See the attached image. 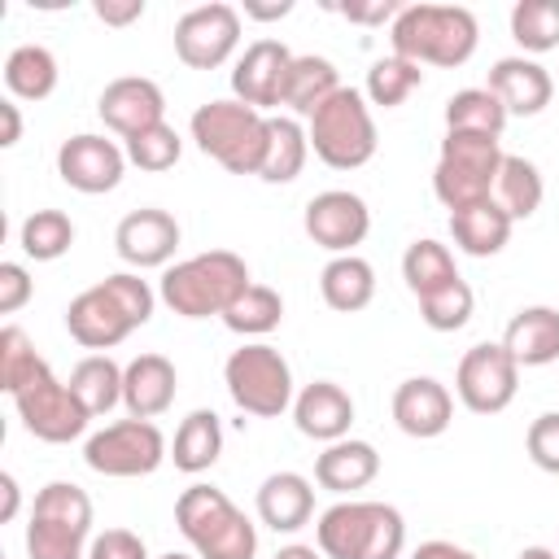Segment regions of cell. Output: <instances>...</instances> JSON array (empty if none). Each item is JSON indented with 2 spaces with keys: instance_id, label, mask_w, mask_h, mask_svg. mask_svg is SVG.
Wrapping results in <instances>:
<instances>
[{
  "instance_id": "e0dca14e",
  "label": "cell",
  "mask_w": 559,
  "mask_h": 559,
  "mask_svg": "<svg viewBox=\"0 0 559 559\" xmlns=\"http://www.w3.org/2000/svg\"><path fill=\"white\" fill-rule=\"evenodd\" d=\"M183 231L175 223V214L157 210V205H144V210H131L118 218L114 227V249L118 258L131 266V271H148V266H170L175 249H179Z\"/></svg>"
},
{
  "instance_id": "e575fe53",
  "label": "cell",
  "mask_w": 559,
  "mask_h": 559,
  "mask_svg": "<svg viewBox=\"0 0 559 559\" xmlns=\"http://www.w3.org/2000/svg\"><path fill=\"white\" fill-rule=\"evenodd\" d=\"M402 280H406V288H411L415 301H419V297H428V293H437V288H445V284L459 280L454 253H450L441 240H432V236L411 240L406 253H402Z\"/></svg>"
},
{
  "instance_id": "ab89813d",
  "label": "cell",
  "mask_w": 559,
  "mask_h": 559,
  "mask_svg": "<svg viewBox=\"0 0 559 559\" xmlns=\"http://www.w3.org/2000/svg\"><path fill=\"white\" fill-rule=\"evenodd\" d=\"M419 83H424V70L415 66V61H406V57H380V61H371V70H367V83H362V96H367V105H380V109H397L411 92H419Z\"/></svg>"
},
{
  "instance_id": "30bf717a",
  "label": "cell",
  "mask_w": 559,
  "mask_h": 559,
  "mask_svg": "<svg viewBox=\"0 0 559 559\" xmlns=\"http://www.w3.org/2000/svg\"><path fill=\"white\" fill-rule=\"evenodd\" d=\"M170 459V445L153 419H114L83 441V463L100 476H153Z\"/></svg>"
},
{
  "instance_id": "8fae6325",
  "label": "cell",
  "mask_w": 559,
  "mask_h": 559,
  "mask_svg": "<svg viewBox=\"0 0 559 559\" xmlns=\"http://www.w3.org/2000/svg\"><path fill=\"white\" fill-rule=\"evenodd\" d=\"M13 406H17V419L31 437L48 441V445H66L74 437L87 432L92 415L83 411V402L70 393L66 380L52 376V367H44L39 376H31L17 393H13Z\"/></svg>"
},
{
  "instance_id": "6da1fadb",
  "label": "cell",
  "mask_w": 559,
  "mask_h": 559,
  "mask_svg": "<svg viewBox=\"0 0 559 559\" xmlns=\"http://www.w3.org/2000/svg\"><path fill=\"white\" fill-rule=\"evenodd\" d=\"M249 266L231 249H205L183 262H170L157 280V301L179 319H210L227 314V306L249 288Z\"/></svg>"
},
{
  "instance_id": "ba28073f",
  "label": "cell",
  "mask_w": 559,
  "mask_h": 559,
  "mask_svg": "<svg viewBox=\"0 0 559 559\" xmlns=\"http://www.w3.org/2000/svg\"><path fill=\"white\" fill-rule=\"evenodd\" d=\"M92 546V498L74 480H48L35 493L26 524L31 559H87Z\"/></svg>"
},
{
  "instance_id": "5b68a950",
  "label": "cell",
  "mask_w": 559,
  "mask_h": 559,
  "mask_svg": "<svg viewBox=\"0 0 559 559\" xmlns=\"http://www.w3.org/2000/svg\"><path fill=\"white\" fill-rule=\"evenodd\" d=\"M188 131L205 157H214L227 175H262L266 162V114L240 105L236 96L205 100L192 109Z\"/></svg>"
},
{
  "instance_id": "6f0895ef",
  "label": "cell",
  "mask_w": 559,
  "mask_h": 559,
  "mask_svg": "<svg viewBox=\"0 0 559 559\" xmlns=\"http://www.w3.org/2000/svg\"><path fill=\"white\" fill-rule=\"evenodd\" d=\"M157 559H197V555H183V550H170V555H157Z\"/></svg>"
},
{
  "instance_id": "ac0fdd59",
  "label": "cell",
  "mask_w": 559,
  "mask_h": 559,
  "mask_svg": "<svg viewBox=\"0 0 559 559\" xmlns=\"http://www.w3.org/2000/svg\"><path fill=\"white\" fill-rule=\"evenodd\" d=\"M96 114H100V122H105L114 135L131 140V135H140V131L166 122V96H162V87H157L153 79H144V74H122V79L105 83V92H100V100H96Z\"/></svg>"
},
{
  "instance_id": "11a10c76",
  "label": "cell",
  "mask_w": 559,
  "mask_h": 559,
  "mask_svg": "<svg viewBox=\"0 0 559 559\" xmlns=\"http://www.w3.org/2000/svg\"><path fill=\"white\" fill-rule=\"evenodd\" d=\"M271 559H323V550H319V546H306V542H288V546H280Z\"/></svg>"
},
{
  "instance_id": "74e56055",
  "label": "cell",
  "mask_w": 559,
  "mask_h": 559,
  "mask_svg": "<svg viewBox=\"0 0 559 559\" xmlns=\"http://www.w3.org/2000/svg\"><path fill=\"white\" fill-rule=\"evenodd\" d=\"M17 245H22V253L35 258V262H57V258L70 253V245H74V223H70V214H61V210H35V214L22 218Z\"/></svg>"
},
{
  "instance_id": "60d3db41",
  "label": "cell",
  "mask_w": 559,
  "mask_h": 559,
  "mask_svg": "<svg viewBox=\"0 0 559 559\" xmlns=\"http://www.w3.org/2000/svg\"><path fill=\"white\" fill-rule=\"evenodd\" d=\"M472 310H476V293H472V284H467L463 275H459L454 284H445V288L419 297V319H424L432 332H459V328H467Z\"/></svg>"
},
{
  "instance_id": "9f6ffc18",
  "label": "cell",
  "mask_w": 559,
  "mask_h": 559,
  "mask_svg": "<svg viewBox=\"0 0 559 559\" xmlns=\"http://www.w3.org/2000/svg\"><path fill=\"white\" fill-rule=\"evenodd\" d=\"M515 559H559V555H555L550 546H524V550H520Z\"/></svg>"
},
{
  "instance_id": "ee69618b",
  "label": "cell",
  "mask_w": 559,
  "mask_h": 559,
  "mask_svg": "<svg viewBox=\"0 0 559 559\" xmlns=\"http://www.w3.org/2000/svg\"><path fill=\"white\" fill-rule=\"evenodd\" d=\"M100 284H105V288L118 297V306L131 314V323H135V328H144V323L153 319L157 288H153L148 280H140V271H114V275H105Z\"/></svg>"
},
{
  "instance_id": "b9f144b4",
  "label": "cell",
  "mask_w": 559,
  "mask_h": 559,
  "mask_svg": "<svg viewBox=\"0 0 559 559\" xmlns=\"http://www.w3.org/2000/svg\"><path fill=\"white\" fill-rule=\"evenodd\" d=\"M122 148H127V162L148 170V175H162V170H170L183 157V140H179V131L170 122H157V127L122 140Z\"/></svg>"
},
{
  "instance_id": "4316f807",
  "label": "cell",
  "mask_w": 559,
  "mask_h": 559,
  "mask_svg": "<svg viewBox=\"0 0 559 559\" xmlns=\"http://www.w3.org/2000/svg\"><path fill=\"white\" fill-rule=\"evenodd\" d=\"M511 227L515 223L507 218V210L493 197H485V201L463 205V210L450 214V236H454V245L467 258H493V253H502L507 240H511Z\"/></svg>"
},
{
  "instance_id": "2e32d148",
  "label": "cell",
  "mask_w": 559,
  "mask_h": 559,
  "mask_svg": "<svg viewBox=\"0 0 559 559\" xmlns=\"http://www.w3.org/2000/svg\"><path fill=\"white\" fill-rule=\"evenodd\" d=\"M293 48L280 39H253L236 66H231V96L249 109H280L284 105V83H288V66H293Z\"/></svg>"
},
{
  "instance_id": "9a60e30c",
  "label": "cell",
  "mask_w": 559,
  "mask_h": 559,
  "mask_svg": "<svg viewBox=\"0 0 559 559\" xmlns=\"http://www.w3.org/2000/svg\"><path fill=\"white\" fill-rule=\"evenodd\" d=\"M301 227H306V236H310L319 249H328L332 258H341V253H354V245L367 240V231H371V210H367V201H362L358 192H349V188H328V192H314V197L306 201Z\"/></svg>"
},
{
  "instance_id": "cb8c5ba5",
  "label": "cell",
  "mask_w": 559,
  "mask_h": 559,
  "mask_svg": "<svg viewBox=\"0 0 559 559\" xmlns=\"http://www.w3.org/2000/svg\"><path fill=\"white\" fill-rule=\"evenodd\" d=\"M376 476H380V454H376V445L362 441V437H341V441L323 445V454L314 459V480H319V489L341 493V498L367 489Z\"/></svg>"
},
{
  "instance_id": "681fc988",
  "label": "cell",
  "mask_w": 559,
  "mask_h": 559,
  "mask_svg": "<svg viewBox=\"0 0 559 559\" xmlns=\"http://www.w3.org/2000/svg\"><path fill=\"white\" fill-rule=\"evenodd\" d=\"M92 13L105 22V26H131L144 17V0H96Z\"/></svg>"
},
{
  "instance_id": "d590c367",
  "label": "cell",
  "mask_w": 559,
  "mask_h": 559,
  "mask_svg": "<svg viewBox=\"0 0 559 559\" xmlns=\"http://www.w3.org/2000/svg\"><path fill=\"white\" fill-rule=\"evenodd\" d=\"M223 323H227V332H236V336H271L280 323H284V297L275 293V288H266V284H249L231 306H227V314H223Z\"/></svg>"
},
{
  "instance_id": "db71d44e",
  "label": "cell",
  "mask_w": 559,
  "mask_h": 559,
  "mask_svg": "<svg viewBox=\"0 0 559 559\" xmlns=\"http://www.w3.org/2000/svg\"><path fill=\"white\" fill-rule=\"evenodd\" d=\"M0 489H4V507H0V520L9 524V520L17 515V507H22V489H17V476H13V472H4V476H0Z\"/></svg>"
},
{
  "instance_id": "5bb4252c",
  "label": "cell",
  "mask_w": 559,
  "mask_h": 559,
  "mask_svg": "<svg viewBox=\"0 0 559 559\" xmlns=\"http://www.w3.org/2000/svg\"><path fill=\"white\" fill-rule=\"evenodd\" d=\"M127 148L118 140H105L96 131H79L70 140H61L57 148V175L66 188L83 192V197H100L114 192L127 175Z\"/></svg>"
},
{
  "instance_id": "484cf974",
  "label": "cell",
  "mask_w": 559,
  "mask_h": 559,
  "mask_svg": "<svg viewBox=\"0 0 559 559\" xmlns=\"http://www.w3.org/2000/svg\"><path fill=\"white\" fill-rule=\"evenodd\" d=\"M502 345L520 367L559 362V310L555 306H520L502 332Z\"/></svg>"
},
{
  "instance_id": "c3c4849f",
  "label": "cell",
  "mask_w": 559,
  "mask_h": 559,
  "mask_svg": "<svg viewBox=\"0 0 559 559\" xmlns=\"http://www.w3.org/2000/svg\"><path fill=\"white\" fill-rule=\"evenodd\" d=\"M341 17H349V22H362V26H380V22H393L397 13H402V4L397 0H376V4H332Z\"/></svg>"
},
{
  "instance_id": "ffe728a7",
  "label": "cell",
  "mask_w": 559,
  "mask_h": 559,
  "mask_svg": "<svg viewBox=\"0 0 559 559\" xmlns=\"http://www.w3.org/2000/svg\"><path fill=\"white\" fill-rule=\"evenodd\" d=\"M393 424L415 437V441H432L454 424V397L441 380L432 376H406L393 389Z\"/></svg>"
},
{
  "instance_id": "d6a6232c",
  "label": "cell",
  "mask_w": 559,
  "mask_h": 559,
  "mask_svg": "<svg viewBox=\"0 0 559 559\" xmlns=\"http://www.w3.org/2000/svg\"><path fill=\"white\" fill-rule=\"evenodd\" d=\"M70 393L83 402V411L96 419V415H109L118 402H122V367L109 358V354H87L74 362L70 371Z\"/></svg>"
},
{
  "instance_id": "f5cc1de1",
  "label": "cell",
  "mask_w": 559,
  "mask_h": 559,
  "mask_svg": "<svg viewBox=\"0 0 559 559\" xmlns=\"http://www.w3.org/2000/svg\"><path fill=\"white\" fill-rule=\"evenodd\" d=\"M293 13V0H280V4H253V0H245V17H253V22H275V17H288Z\"/></svg>"
},
{
  "instance_id": "f546056e",
  "label": "cell",
  "mask_w": 559,
  "mask_h": 559,
  "mask_svg": "<svg viewBox=\"0 0 559 559\" xmlns=\"http://www.w3.org/2000/svg\"><path fill=\"white\" fill-rule=\"evenodd\" d=\"M306 157H310V135H306L301 118L271 114L266 118V162H262V175L258 179H266V183H293L306 170Z\"/></svg>"
},
{
  "instance_id": "83f0119b",
  "label": "cell",
  "mask_w": 559,
  "mask_h": 559,
  "mask_svg": "<svg viewBox=\"0 0 559 559\" xmlns=\"http://www.w3.org/2000/svg\"><path fill=\"white\" fill-rule=\"evenodd\" d=\"M218 454H223V419L214 411H205V406L188 411L179 419V428H175V441H170L175 467L183 476H201V472H210L218 463Z\"/></svg>"
},
{
  "instance_id": "d4e9b609",
  "label": "cell",
  "mask_w": 559,
  "mask_h": 559,
  "mask_svg": "<svg viewBox=\"0 0 559 559\" xmlns=\"http://www.w3.org/2000/svg\"><path fill=\"white\" fill-rule=\"evenodd\" d=\"M258 520L275 533H297L310 524L314 515V485L301 476V472H271L262 485H258Z\"/></svg>"
},
{
  "instance_id": "7dc6e473",
  "label": "cell",
  "mask_w": 559,
  "mask_h": 559,
  "mask_svg": "<svg viewBox=\"0 0 559 559\" xmlns=\"http://www.w3.org/2000/svg\"><path fill=\"white\" fill-rule=\"evenodd\" d=\"M35 293V280L22 262H0V314H17Z\"/></svg>"
},
{
  "instance_id": "1f68e13d",
  "label": "cell",
  "mask_w": 559,
  "mask_h": 559,
  "mask_svg": "<svg viewBox=\"0 0 559 559\" xmlns=\"http://www.w3.org/2000/svg\"><path fill=\"white\" fill-rule=\"evenodd\" d=\"M341 74L328 57H314V52H301L293 57L288 66V83H284V105L293 109V118H310L332 92H341Z\"/></svg>"
},
{
  "instance_id": "d6986e66",
  "label": "cell",
  "mask_w": 559,
  "mask_h": 559,
  "mask_svg": "<svg viewBox=\"0 0 559 559\" xmlns=\"http://www.w3.org/2000/svg\"><path fill=\"white\" fill-rule=\"evenodd\" d=\"M66 332H70L83 349L105 354V349L122 345V341L135 332V323H131V314L118 306V297H114L105 284H92V288H83V293L66 306Z\"/></svg>"
},
{
  "instance_id": "9c48e42d",
  "label": "cell",
  "mask_w": 559,
  "mask_h": 559,
  "mask_svg": "<svg viewBox=\"0 0 559 559\" xmlns=\"http://www.w3.org/2000/svg\"><path fill=\"white\" fill-rule=\"evenodd\" d=\"M223 384L227 397L253 419H280L297 397L288 358L266 341H245L240 349H231L223 362Z\"/></svg>"
},
{
  "instance_id": "44dd1931",
  "label": "cell",
  "mask_w": 559,
  "mask_h": 559,
  "mask_svg": "<svg viewBox=\"0 0 559 559\" xmlns=\"http://www.w3.org/2000/svg\"><path fill=\"white\" fill-rule=\"evenodd\" d=\"M485 87L502 100V109H507L511 118H533V114H542V109L550 105V96H555L550 70H546L537 57H524V52L498 57V61L489 66V83H485Z\"/></svg>"
},
{
  "instance_id": "4dcf8cb0",
  "label": "cell",
  "mask_w": 559,
  "mask_h": 559,
  "mask_svg": "<svg viewBox=\"0 0 559 559\" xmlns=\"http://www.w3.org/2000/svg\"><path fill=\"white\" fill-rule=\"evenodd\" d=\"M57 57L44 44H17L4 57V87L13 100H48L57 92Z\"/></svg>"
},
{
  "instance_id": "277c9868",
  "label": "cell",
  "mask_w": 559,
  "mask_h": 559,
  "mask_svg": "<svg viewBox=\"0 0 559 559\" xmlns=\"http://www.w3.org/2000/svg\"><path fill=\"white\" fill-rule=\"evenodd\" d=\"M175 524L197 559H253L258 555V524L218 489V485H188L175 498Z\"/></svg>"
},
{
  "instance_id": "52a82bcc",
  "label": "cell",
  "mask_w": 559,
  "mask_h": 559,
  "mask_svg": "<svg viewBox=\"0 0 559 559\" xmlns=\"http://www.w3.org/2000/svg\"><path fill=\"white\" fill-rule=\"evenodd\" d=\"M502 157L507 153H502V140L498 135L445 131V140L437 148V166H432V192H437V201L454 214L463 205H476V201L493 197Z\"/></svg>"
},
{
  "instance_id": "4fadbf2b",
  "label": "cell",
  "mask_w": 559,
  "mask_h": 559,
  "mask_svg": "<svg viewBox=\"0 0 559 559\" xmlns=\"http://www.w3.org/2000/svg\"><path fill=\"white\" fill-rule=\"evenodd\" d=\"M240 48V9L227 0H210L188 9L175 22V57L188 70H218Z\"/></svg>"
},
{
  "instance_id": "8992f818",
  "label": "cell",
  "mask_w": 559,
  "mask_h": 559,
  "mask_svg": "<svg viewBox=\"0 0 559 559\" xmlns=\"http://www.w3.org/2000/svg\"><path fill=\"white\" fill-rule=\"evenodd\" d=\"M306 135H310V153L332 166V170H358L376 157V118L371 105L358 87H341L332 92L310 118H306Z\"/></svg>"
},
{
  "instance_id": "7c38bea8",
  "label": "cell",
  "mask_w": 559,
  "mask_h": 559,
  "mask_svg": "<svg viewBox=\"0 0 559 559\" xmlns=\"http://www.w3.org/2000/svg\"><path fill=\"white\" fill-rule=\"evenodd\" d=\"M520 362L507 354L502 341L472 345L454 367V393L472 415H502L515 402Z\"/></svg>"
},
{
  "instance_id": "7bdbcfd3",
  "label": "cell",
  "mask_w": 559,
  "mask_h": 559,
  "mask_svg": "<svg viewBox=\"0 0 559 559\" xmlns=\"http://www.w3.org/2000/svg\"><path fill=\"white\" fill-rule=\"evenodd\" d=\"M48 362L35 354V345H31V336L22 332V328H4L0 332V389L13 397L31 376H39Z\"/></svg>"
},
{
  "instance_id": "7a4b0ae2",
  "label": "cell",
  "mask_w": 559,
  "mask_h": 559,
  "mask_svg": "<svg viewBox=\"0 0 559 559\" xmlns=\"http://www.w3.org/2000/svg\"><path fill=\"white\" fill-rule=\"evenodd\" d=\"M389 44L393 57L454 70L476 52L480 26L463 4H402V13L389 22Z\"/></svg>"
},
{
  "instance_id": "f1b7e54d",
  "label": "cell",
  "mask_w": 559,
  "mask_h": 559,
  "mask_svg": "<svg viewBox=\"0 0 559 559\" xmlns=\"http://www.w3.org/2000/svg\"><path fill=\"white\" fill-rule=\"evenodd\" d=\"M319 293H323V301H328L332 310L358 314V310H367L371 297H376V266H371L367 258H358V253H341V258H332V262L319 271Z\"/></svg>"
},
{
  "instance_id": "f35d334b",
  "label": "cell",
  "mask_w": 559,
  "mask_h": 559,
  "mask_svg": "<svg viewBox=\"0 0 559 559\" xmlns=\"http://www.w3.org/2000/svg\"><path fill=\"white\" fill-rule=\"evenodd\" d=\"M511 39L528 52H555L559 48V0H515L511 9Z\"/></svg>"
},
{
  "instance_id": "f6af8a7d",
  "label": "cell",
  "mask_w": 559,
  "mask_h": 559,
  "mask_svg": "<svg viewBox=\"0 0 559 559\" xmlns=\"http://www.w3.org/2000/svg\"><path fill=\"white\" fill-rule=\"evenodd\" d=\"M524 450H528V459H533L542 472L559 476V411H546V415H537V419L528 424Z\"/></svg>"
},
{
  "instance_id": "7402d4cb",
  "label": "cell",
  "mask_w": 559,
  "mask_h": 559,
  "mask_svg": "<svg viewBox=\"0 0 559 559\" xmlns=\"http://www.w3.org/2000/svg\"><path fill=\"white\" fill-rule=\"evenodd\" d=\"M293 424L301 437L310 441H341L349 437V424H354V397L336 384V380H310L297 397H293Z\"/></svg>"
},
{
  "instance_id": "8d00e7d4",
  "label": "cell",
  "mask_w": 559,
  "mask_h": 559,
  "mask_svg": "<svg viewBox=\"0 0 559 559\" xmlns=\"http://www.w3.org/2000/svg\"><path fill=\"white\" fill-rule=\"evenodd\" d=\"M507 109L489 87H463L445 100V131H480V135H498L507 127Z\"/></svg>"
},
{
  "instance_id": "816d5d0a",
  "label": "cell",
  "mask_w": 559,
  "mask_h": 559,
  "mask_svg": "<svg viewBox=\"0 0 559 559\" xmlns=\"http://www.w3.org/2000/svg\"><path fill=\"white\" fill-rule=\"evenodd\" d=\"M0 118H4V135H0V148H13L22 140V114H17V100H0Z\"/></svg>"
},
{
  "instance_id": "bcb514c9",
  "label": "cell",
  "mask_w": 559,
  "mask_h": 559,
  "mask_svg": "<svg viewBox=\"0 0 559 559\" xmlns=\"http://www.w3.org/2000/svg\"><path fill=\"white\" fill-rule=\"evenodd\" d=\"M87 559H148V546L131 528H105V533L92 537Z\"/></svg>"
},
{
  "instance_id": "603a6c76",
  "label": "cell",
  "mask_w": 559,
  "mask_h": 559,
  "mask_svg": "<svg viewBox=\"0 0 559 559\" xmlns=\"http://www.w3.org/2000/svg\"><path fill=\"white\" fill-rule=\"evenodd\" d=\"M179 371L166 354H140L122 367V406L131 419H157L175 406Z\"/></svg>"
},
{
  "instance_id": "3957f363",
  "label": "cell",
  "mask_w": 559,
  "mask_h": 559,
  "mask_svg": "<svg viewBox=\"0 0 559 559\" xmlns=\"http://www.w3.org/2000/svg\"><path fill=\"white\" fill-rule=\"evenodd\" d=\"M314 546L323 559H402L406 520L393 502L341 498L319 515Z\"/></svg>"
},
{
  "instance_id": "836d02e7",
  "label": "cell",
  "mask_w": 559,
  "mask_h": 559,
  "mask_svg": "<svg viewBox=\"0 0 559 559\" xmlns=\"http://www.w3.org/2000/svg\"><path fill=\"white\" fill-rule=\"evenodd\" d=\"M542 197H546V183H542V170L520 157V153H507L502 157V170H498V183H493V201L507 210L511 223H524L542 210Z\"/></svg>"
},
{
  "instance_id": "f907efd6",
  "label": "cell",
  "mask_w": 559,
  "mask_h": 559,
  "mask_svg": "<svg viewBox=\"0 0 559 559\" xmlns=\"http://www.w3.org/2000/svg\"><path fill=\"white\" fill-rule=\"evenodd\" d=\"M411 559H476L467 546H454V542H445V537H432V542H419L415 550H411Z\"/></svg>"
}]
</instances>
